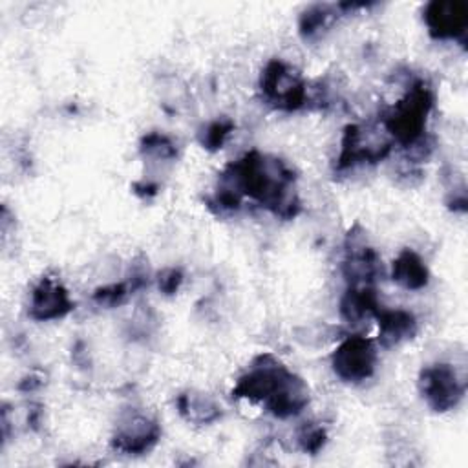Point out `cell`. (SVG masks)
<instances>
[{"label": "cell", "mask_w": 468, "mask_h": 468, "mask_svg": "<svg viewBox=\"0 0 468 468\" xmlns=\"http://www.w3.org/2000/svg\"><path fill=\"white\" fill-rule=\"evenodd\" d=\"M40 384H42V380H40L38 377L27 375V377H24V378L20 380L18 389H20V391H33V389H37Z\"/></svg>", "instance_id": "cell-22"}, {"label": "cell", "mask_w": 468, "mask_h": 468, "mask_svg": "<svg viewBox=\"0 0 468 468\" xmlns=\"http://www.w3.org/2000/svg\"><path fill=\"white\" fill-rule=\"evenodd\" d=\"M391 278L393 282H397L400 287L408 291H419L428 285L430 274L422 258L415 250L404 249L393 260Z\"/></svg>", "instance_id": "cell-13"}, {"label": "cell", "mask_w": 468, "mask_h": 468, "mask_svg": "<svg viewBox=\"0 0 468 468\" xmlns=\"http://www.w3.org/2000/svg\"><path fill=\"white\" fill-rule=\"evenodd\" d=\"M380 311L378 298L373 287H349L340 300V314L346 322L360 324Z\"/></svg>", "instance_id": "cell-14"}, {"label": "cell", "mask_w": 468, "mask_h": 468, "mask_svg": "<svg viewBox=\"0 0 468 468\" xmlns=\"http://www.w3.org/2000/svg\"><path fill=\"white\" fill-rule=\"evenodd\" d=\"M130 287L128 283H112V285H104V287H99L95 292H93V302L97 305H102V307H117L121 305L128 294H130Z\"/></svg>", "instance_id": "cell-20"}, {"label": "cell", "mask_w": 468, "mask_h": 468, "mask_svg": "<svg viewBox=\"0 0 468 468\" xmlns=\"http://www.w3.org/2000/svg\"><path fill=\"white\" fill-rule=\"evenodd\" d=\"M232 130H234V122L227 117H221L207 124V128L201 132L199 141L207 150H218L223 146L225 139Z\"/></svg>", "instance_id": "cell-19"}, {"label": "cell", "mask_w": 468, "mask_h": 468, "mask_svg": "<svg viewBox=\"0 0 468 468\" xmlns=\"http://www.w3.org/2000/svg\"><path fill=\"white\" fill-rule=\"evenodd\" d=\"M331 18H333V11L329 5H322V4L311 5L300 16V33L305 38H311L318 35L324 27H327Z\"/></svg>", "instance_id": "cell-16"}, {"label": "cell", "mask_w": 468, "mask_h": 468, "mask_svg": "<svg viewBox=\"0 0 468 468\" xmlns=\"http://www.w3.org/2000/svg\"><path fill=\"white\" fill-rule=\"evenodd\" d=\"M349 287H373L380 272L378 254L364 241L362 234L349 230L346 239V260L342 265Z\"/></svg>", "instance_id": "cell-9"}, {"label": "cell", "mask_w": 468, "mask_h": 468, "mask_svg": "<svg viewBox=\"0 0 468 468\" xmlns=\"http://www.w3.org/2000/svg\"><path fill=\"white\" fill-rule=\"evenodd\" d=\"M161 437V426L155 419L132 410L121 415L115 433L112 437V448L124 455H141L150 452Z\"/></svg>", "instance_id": "cell-7"}, {"label": "cell", "mask_w": 468, "mask_h": 468, "mask_svg": "<svg viewBox=\"0 0 468 468\" xmlns=\"http://www.w3.org/2000/svg\"><path fill=\"white\" fill-rule=\"evenodd\" d=\"M424 22L433 38H457L466 31L468 7L457 0L430 2L424 9Z\"/></svg>", "instance_id": "cell-11"}, {"label": "cell", "mask_w": 468, "mask_h": 468, "mask_svg": "<svg viewBox=\"0 0 468 468\" xmlns=\"http://www.w3.org/2000/svg\"><path fill=\"white\" fill-rule=\"evenodd\" d=\"M433 106V93L426 82L417 80L406 95L382 117L386 132L402 146L410 148L424 137L426 119Z\"/></svg>", "instance_id": "cell-2"}, {"label": "cell", "mask_w": 468, "mask_h": 468, "mask_svg": "<svg viewBox=\"0 0 468 468\" xmlns=\"http://www.w3.org/2000/svg\"><path fill=\"white\" fill-rule=\"evenodd\" d=\"M419 389L433 411L453 410L464 395V382L450 364L426 366L419 377Z\"/></svg>", "instance_id": "cell-6"}, {"label": "cell", "mask_w": 468, "mask_h": 468, "mask_svg": "<svg viewBox=\"0 0 468 468\" xmlns=\"http://www.w3.org/2000/svg\"><path fill=\"white\" fill-rule=\"evenodd\" d=\"M183 283V272L176 267H166L157 274V287L163 294H176Z\"/></svg>", "instance_id": "cell-21"}, {"label": "cell", "mask_w": 468, "mask_h": 468, "mask_svg": "<svg viewBox=\"0 0 468 468\" xmlns=\"http://www.w3.org/2000/svg\"><path fill=\"white\" fill-rule=\"evenodd\" d=\"M331 366L335 375L344 382H362L375 373L377 349L373 340L362 335L347 336L333 353Z\"/></svg>", "instance_id": "cell-5"}, {"label": "cell", "mask_w": 468, "mask_h": 468, "mask_svg": "<svg viewBox=\"0 0 468 468\" xmlns=\"http://www.w3.org/2000/svg\"><path fill=\"white\" fill-rule=\"evenodd\" d=\"M378 320V340L384 347L397 346L417 333V320L410 311L404 309H380Z\"/></svg>", "instance_id": "cell-12"}, {"label": "cell", "mask_w": 468, "mask_h": 468, "mask_svg": "<svg viewBox=\"0 0 468 468\" xmlns=\"http://www.w3.org/2000/svg\"><path fill=\"white\" fill-rule=\"evenodd\" d=\"M260 88L269 104L285 112H294L305 106L309 99L307 84L300 73H296L287 62L280 58L267 62L261 71Z\"/></svg>", "instance_id": "cell-4"}, {"label": "cell", "mask_w": 468, "mask_h": 468, "mask_svg": "<svg viewBox=\"0 0 468 468\" xmlns=\"http://www.w3.org/2000/svg\"><path fill=\"white\" fill-rule=\"evenodd\" d=\"M177 410L186 420L196 424H210L221 415V408L216 404L214 399L196 391L181 393L177 397Z\"/></svg>", "instance_id": "cell-15"}, {"label": "cell", "mask_w": 468, "mask_h": 468, "mask_svg": "<svg viewBox=\"0 0 468 468\" xmlns=\"http://www.w3.org/2000/svg\"><path fill=\"white\" fill-rule=\"evenodd\" d=\"M391 152V141L371 137L358 124L344 128L340 154L336 159L338 170H347L364 163H378Z\"/></svg>", "instance_id": "cell-8"}, {"label": "cell", "mask_w": 468, "mask_h": 468, "mask_svg": "<svg viewBox=\"0 0 468 468\" xmlns=\"http://www.w3.org/2000/svg\"><path fill=\"white\" fill-rule=\"evenodd\" d=\"M325 441H327L325 430L320 424H314V422H303L296 431L298 448L303 453H309V455L318 453L324 448Z\"/></svg>", "instance_id": "cell-17"}, {"label": "cell", "mask_w": 468, "mask_h": 468, "mask_svg": "<svg viewBox=\"0 0 468 468\" xmlns=\"http://www.w3.org/2000/svg\"><path fill=\"white\" fill-rule=\"evenodd\" d=\"M73 309L66 287L57 280L44 276L33 289L29 300V316L38 322L64 318Z\"/></svg>", "instance_id": "cell-10"}, {"label": "cell", "mask_w": 468, "mask_h": 468, "mask_svg": "<svg viewBox=\"0 0 468 468\" xmlns=\"http://www.w3.org/2000/svg\"><path fill=\"white\" fill-rule=\"evenodd\" d=\"M292 375L294 373H291L271 353L260 355L252 362L250 369L238 378L232 389V397L247 399L250 402H263L267 408V404H271L280 395Z\"/></svg>", "instance_id": "cell-3"}, {"label": "cell", "mask_w": 468, "mask_h": 468, "mask_svg": "<svg viewBox=\"0 0 468 468\" xmlns=\"http://www.w3.org/2000/svg\"><path fill=\"white\" fill-rule=\"evenodd\" d=\"M141 152L154 159H172L176 157V144L165 133L150 132L141 139Z\"/></svg>", "instance_id": "cell-18"}, {"label": "cell", "mask_w": 468, "mask_h": 468, "mask_svg": "<svg viewBox=\"0 0 468 468\" xmlns=\"http://www.w3.org/2000/svg\"><path fill=\"white\" fill-rule=\"evenodd\" d=\"M292 183L294 174L283 161L252 150L225 168L219 186L232 190L239 199L250 197L274 216L291 219L300 212Z\"/></svg>", "instance_id": "cell-1"}]
</instances>
